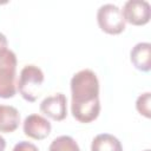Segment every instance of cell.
<instances>
[{
    "label": "cell",
    "mask_w": 151,
    "mask_h": 151,
    "mask_svg": "<svg viewBox=\"0 0 151 151\" xmlns=\"http://www.w3.org/2000/svg\"><path fill=\"white\" fill-rule=\"evenodd\" d=\"M125 22L134 26H142L149 22L151 15V6L145 0H127L122 9Z\"/></svg>",
    "instance_id": "5"
},
{
    "label": "cell",
    "mask_w": 151,
    "mask_h": 151,
    "mask_svg": "<svg viewBox=\"0 0 151 151\" xmlns=\"http://www.w3.org/2000/svg\"><path fill=\"white\" fill-rule=\"evenodd\" d=\"M44 79L45 76L40 67L35 65H26L20 72L17 90L25 100L33 103L41 94Z\"/></svg>",
    "instance_id": "2"
},
{
    "label": "cell",
    "mask_w": 151,
    "mask_h": 151,
    "mask_svg": "<svg viewBox=\"0 0 151 151\" xmlns=\"http://www.w3.org/2000/svg\"><path fill=\"white\" fill-rule=\"evenodd\" d=\"M150 101H151V93L150 92H145V93L140 94L137 98V101H136L137 111L146 118L151 117V114H150Z\"/></svg>",
    "instance_id": "12"
},
{
    "label": "cell",
    "mask_w": 151,
    "mask_h": 151,
    "mask_svg": "<svg viewBox=\"0 0 151 151\" xmlns=\"http://www.w3.org/2000/svg\"><path fill=\"white\" fill-rule=\"evenodd\" d=\"M91 151H123V146L113 134L99 133L91 143Z\"/></svg>",
    "instance_id": "10"
},
{
    "label": "cell",
    "mask_w": 151,
    "mask_h": 151,
    "mask_svg": "<svg viewBox=\"0 0 151 151\" xmlns=\"http://www.w3.org/2000/svg\"><path fill=\"white\" fill-rule=\"evenodd\" d=\"M6 147V140L2 136H0V151H4Z\"/></svg>",
    "instance_id": "15"
},
{
    "label": "cell",
    "mask_w": 151,
    "mask_h": 151,
    "mask_svg": "<svg viewBox=\"0 0 151 151\" xmlns=\"http://www.w3.org/2000/svg\"><path fill=\"white\" fill-rule=\"evenodd\" d=\"M71 112L80 123H91L99 116V80L97 74L85 68L71 79Z\"/></svg>",
    "instance_id": "1"
},
{
    "label": "cell",
    "mask_w": 151,
    "mask_h": 151,
    "mask_svg": "<svg viewBox=\"0 0 151 151\" xmlns=\"http://www.w3.org/2000/svg\"><path fill=\"white\" fill-rule=\"evenodd\" d=\"M144 151H150V150H149V149H146V150H144Z\"/></svg>",
    "instance_id": "16"
},
{
    "label": "cell",
    "mask_w": 151,
    "mask_h": 151,
    "mask_svg": "<svg viewBox=\"0 0 151 151\" xmlns=\"http://www.w3.org/2000/svg\"><path fill=\"white\" fill-rule=\"evenodd\" d=\"M48 151H80V147L71 136H59L52 140Z\"/></svg>",
    "instance_id": "11"
},
{
    "label": "cell",
    "mask_w": 151,
    "mask_h": 151,
    "mask_svg": "<svg viewBox=\"0 0 151 151\" xmlns=\"http://www.w3.org/2000/svg\"><path fill=\"white\" fill-rule=\"evenodd\" d=\"M97 21L100 29L109 34H119L125 29L122 9L113 4H104L98 8Z\"/></svg>",
    "instance_id": "4"
},
{
    "label": "cell",
    "mask_w": 151,
    "mask_h": 151,
    "mask_svg": "<svg viewBox=\"0 0 151 151\" xmlns=\"http://www.w3.org/2000/svg\"><path fill=\"white\" fill-rule=\"evenodd\" d=\"M130 60L132 65L143 72H149L151 70V44L150 42H138L130 52Z\"/></svg>",
    "instance_id": "8"
},
{
    "label": "cell",
    "mask_w": 151,
    "mask_h": 151,
    "mask_svg": "<svg viewBox=\"0 0 151 151\" xmlns=\"http://www.w3.org/2000/svg\"><path fill=\"white\" fill-rule=\"evenodd\" d=\"M12 151H39V149L31 142H26V140H21L19 143H17L13 147Z\"/></svg>",
    "instance_id": "13"
},
{
    "label": "cell",
    "mask_w": 151,
    "mask_h": 151,
    "mask_svg": "<svg viewBox=\"0 0 151 151\" xmlns=\"http://www.w3.org/2000/svg\"><path fill=\"white\" fill-rule=\"evenodd\" d=\"M20 124L19 111L11 105H0V132L9 133L18 129Z\"/></svg>",
    "instance_id": "9"
},
{
    "label": "cell",
    "mask_w": 151,
    "mask_h": 151,
    "mask_svg": "<svg viewBox=\"0 0 151 151\" xmlns=\"http://www.w3.org/2000/svg\"><path fill=\"white\" fill-rule=\"evenodd\" d=\"M40 111L53 120H64L67 116V99L64 93L46 97L40 103Z\"/></svg>",
    "instance_id": "6"
},
{
    "label": "cell",
    "mask_w": 151,
    "mask_h": 151,
    "mask_svg": "<svg viewBox=\"0 0 151 151\" xmlns=\"http://www.w3.org/2000/svg\"><path fill=\"white\" fill-rule=\"evenodd\" d=\"M7 45H8V42H7V38H6V35L2 34V33H0V51L7 48Z\"/></svg>",
    "instance_id": "14"
},
{
    "label": "cell",
    "mask_w": 151,
    "mask_h": 151,
    "mask_svg": "<svg viewBox=\"0 0 151 151\" xmlns=\"http://www.w3.org/2000/svg\"><path fill=\"white\" fill-rule=\"evenodd\" d=\"M17 55L12 50L0 51V98L8 99L17 93Z\"/></svg>",
    "instance_id": "3"
},
{
    "label": "cell",
    "mask_w": 151,
    "mask_h": 151,
    "mask_svg": "<svg viewBox=\"0 0 151 151\" xmlns=\"http://www.w3.org/2000/svg\"><path fill=\"white\" fill-rule=\"evenodd\" d=\"M24 133L33 139H45L51 133V123L42 116L33 113L25 118L22 124Z\"/></svg>",
    "instance_id": "7"
}]
</instances>
